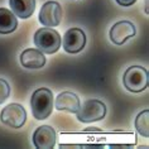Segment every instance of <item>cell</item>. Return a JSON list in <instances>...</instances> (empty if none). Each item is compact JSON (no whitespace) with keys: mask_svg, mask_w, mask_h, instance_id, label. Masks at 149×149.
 <instances>
[{"mask_svg":"<svg viewBox=\"0 0 149 149\" xmlns=\"http://www.w3.org/2000/svg\"><path fill=\"white\" fill-rule=\"evenodd\" d=\"M0 120L10 128L19 129L25 124L27 111L19 104H9L0 113Z\"/></svg>","mask_w":149,"mask_h":149,"instance_id":"obj_5","label":"cell"},{"mask_svg":"<svg viewBox=\"0 0 149 149\" xmlns=\"http://www.w3.org/2000/svg\"><path fill=\"white\" fill-rule=\"evenodd\" d=\"M123 82L128 91L130 92H141L148 87L149 74L145 67L143 66H132L125 71Z\"/></svg>","mask_w":149,"mask_h":149,"instance_id":"obj_3","label":"cell"},{"mask_svg":"<svg viewBox=\"0 0 149 149\" xmlns=\"http://www.w3.org/2000/svg\"><path fill=\"white\" fill-rule=\"evenodd\" d=\"M115 1H116L119 5H121V6H132L136 0H115Z\"/></svg>","mask_w":149,"mask_h":149,"instance_id":"obj_16","label":"cell"},{"mask_svg":"<svg viewBox=\"0 0 149 149\" xmlns=\"http://www.w3.org/2000/svg\"><path fill=\"white\" fill-rule=\"evenodd\" d=\"M54 106L59 111H68V113L76 114L77 110L81 106V102H80L79 96L76 94H73L71 91H65V92H61L56 97Z\"/></svg>","mask_w":149,"mask_h":149,"instance_id":"obj_10","label":"cell"},{"mask_svg":"<svg viewBox=\"0 0 149 149\" xmlns=\"http://www.w3.org/2000/svg\"><path fill=\"white\" fill-rule=\"evenodd\" d=\"M62 39L57 31L51 27L40 28L34 34V44L42 53H56L61 47Z\"/></svg>","mask_w":149,"mask_h":149,"instance_id":"obj_2","label":"cell"},{"mask_svg":"<svg viewBox=\"0 0 149 149\" xmlns=\"http://www.w3.org/2000/svg\"><path fill=\"white\" fill-rule=\"evenodd\" d=\"M106 115V105L100 100H87L77 110L76 116L81 123H92L102 120Z\"/></svg>","mask_w":149,"mask_h":149,"instance_id":"obj_4","label":"cell"},{"mask_svg":"<svg viewBox=\"0 0 149 149\" xmlns=\"http://www.w3.org/2000/svg\"><path fill=\"white\" fill-rule=\"evenodd\" d=\"M136 132L143 136H149V110H144L135 119Z\"/></svg>","mask_w":149,"mask_h":149,"instance_id":"obj_14","label":"cell"},{"mask_svg":"<svg viewBox=\"0 0 149 149\" xmlns=\"http://www.w3.org/2000/svg\"><path fill=\"white\" fill-rule=\"evenodd\" d=\"M10 95V86L4 79H0V105L9 97Z\"/></svg>","mask_w":149,"mask_h":149,"instance_id":"obj_15","label":"cell"},{"mask_svg":"<svg viewBox=\"0 0 149 149\" xmlns=\"http://www.w3.org/2000/svg\"><path fill=\"white\" fill-rule=\"evenodd\" d=\"M12 12L22 19H28L36 10V0H9Z\"/></svg>","mask_w":149,"mask_h":149,"instance_id":"obj_12","label":"cell"},{"mask_svg":"<svg viewBox=\"0 0 149 149\" xmlns=\"http://www.w3.org/2000/svg\"><path fill=\"white\" fill-rule=\"evenodd\" d=\"M32 113L37 120H44L49 118L53 109V94L51 90L40 87L33 92L31 97Z\"/></svg>","mask_w":149,"mask_h":149,"instance_id":"obj_1","label":"cell"},{"mask_svg":"<svg viewBox=\"0 0 149 149\" xmlns=\"http://www.w3.org/2000/svg\"><path fill=\"white\" fill-rule=\"evenodd\" d=\"M33 144L38 149H51L56 145V130L49 125H42L33 134Z\"/></svg>","mask_w":149,"mask_h":149,"instance_id":"obj_9","label":"cell"},{"mask_svg":"<svg viewBox=\"0 0 149 149\" xmlns=\"http://www.w3.org/2000/svg\"><path fill=\"white\" fill-rule=\"evenodd\" d=\"M135 27L132 22L121 20L115 23L110 29V40L116 46H121L135 36Z\"/></svg>","mask_w":149,"mask_h":149,"instance_id":"obj_8","label":"cell"},{"mask_svg":"<svg viewBox=\"0 0 149 149\" xmlns=\"http://www.w3.org/2000/svg\"><path fill=\"white\" fill-rule=\"evenodd\" d=\"M22 66L29 70H38L46 65V57L39 49L36 48H28L22 52L20 54Z\"/></svg>","mask_w":149,"mask_h":149,"instance_id":"obj_11","label":"cell"},{"mask_svg":"<svg viewBox=\"0 0 149 149\" xmlns=\"http://www.w3.org/2000/svg\"><path fill=\"white\" fill-rule=\"evenodd\" d=\"M86 46V34L80 28H71L63 36V49L67 53L76 54Z\"/></svg>","mask_w":149,"mask_h":149,"instance_id":"obj_6","label":"cell"},{"mask_svg":"<svg viewBox=\"0 0 149 149\" xmlns=\"http://www.w3.org/2000/svg\"><path fill=\"white\" fill-rule=\"evenodd\" d=\"M18 20L12 10L0 8V34H10L17 29Z\"/></svg>","mask_w":149,"mask_h":149,"instance_id":"obj_13","label":"cell"},{"mask_svg":"<svg viewBox=\"0 0 149 149\" xmlns=\"http://www.w3.org/2000/svg\"><path fill=\"white\" fill-rule=\"evenodd\" d=\"M62 20V6L57 1L44 3L39 12V22L44 27H57Z\"/></svg>","mask_w":149,"mask_h":149,"instance_id":"obj_7","label":"cell"}]
</instances>
